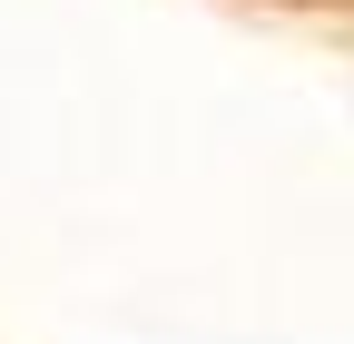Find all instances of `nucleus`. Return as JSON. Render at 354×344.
<instances>
[{"label": "nucleus", "instance_id": "f257e3e1", "mask_svg": "<svg viewBox=\"0 0 354 344\" xmlns=\"http://www.w3.org/2000/svg\"><path fill=\"white\" fill-rule=\"evenodd\" d=\"M276 10H354V0H276Z\"/></svg>", "mask_w": 354, "mask_h": 344}]
</instances>
